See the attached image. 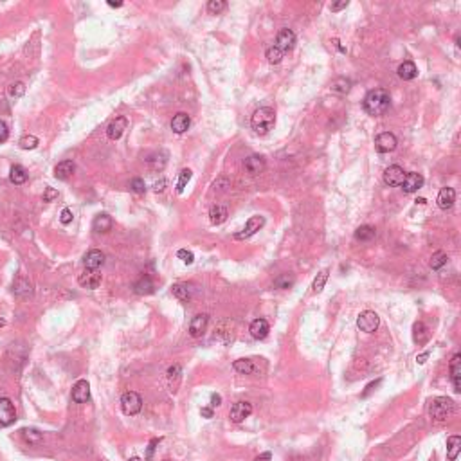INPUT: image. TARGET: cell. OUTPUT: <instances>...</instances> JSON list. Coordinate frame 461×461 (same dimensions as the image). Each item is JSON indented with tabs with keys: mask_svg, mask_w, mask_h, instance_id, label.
<instances>
[{
	"mask_svg": "<svg viewBox=\"0 0 461 461\" xmlns=\"http://www.w3.org/2000/svg\"><path fill=\"white\" fill-rule=\"evenodd\" d=\"M268 330H270V326H268V322L265 319H256V321H252L249 332H251V335L254 339L261 341V339H265L268 335Z\"/></svg>",
	"mask_w": 461,
	"mask_h": 461,
	"instance_id": "obj_23",
	"label": "cell"
},
{
	"mask_svg": "<svg viewBox=\"0 0 461 461\" xmlns=\"http://www.w3.org/2000/svg\"><path fill=\"white\" fill-rule=\"evenodd\" d=\"M292 283H294V278L292 276H288V274H281V276L278 278L276 281H274V287H278V288H288Z\"/></svg>",
	"mask_w": 461,
	"mask_h": 461,
	"instance_id": "obj_45",
	"label": "cell"
},
{
	"mask_svg": "<svg viewBox=\"0 0 461 461\" xmlns=\"http://www.w3.org/2000/svg\"><path fill=\"white\" fill-rule=\"evenodd\" d=\"M251 412H252V405L249 402H236L235 405L231 407L229 418H231V422L240 424V422L245 420V418H247Z\"/></svg>",
	"mask_w": 461,
	"mask_h": 461,
	"instance_id": "obj_11",
	"label": "cell"
},
{
	"mask_svg": "<svg viewBox=\"0 0 461 461\" xmlns=\"http://www.w3.org/2000/svg\"><path fill=\"white\" fill-rule=\"evenodd\" d=\"M159 443V440H152L150 441V445H148V452H146V459L144 461H152V457H153V450H155V445Z\"/></svg>",
	"mask_w": 461,
	"mask_h": 461,
	"instance_id": "obj_52",
	"label": "cell"
},
{
	"mask_svg": "<svg viewBox=\"0 0 461 461\" xmlns=\"http://www.w3.org/2000/svg\"><path fill=\"white\" fill-rule=\"evenodd\" d=\"M375 236H377V231L371 225H360L355 231V240H358V242H371Z\"/></svg>",
	"mask_w": 461,
	"mask_h": 461,
	"instance_id": "obj_34",
	"label": "cell"
},
{
	"mask_svg": "<svg viewBox=\"0 0 461 461\" xmlns=\"http://www.w3.org/2000/svg\"><path fill=\"white\" fill-rule=\"evenodd\" d=\"M177 256L182 259V261H184V263H188V265H191V263L195 261L193 252H191V251H186V249H180V251L177 252Z\"/></svg>",
	"mask_w": 461,
	"mask_h": 461,
	"instance_id": "obj_47",
	"label": "cell"
},
{
	"mask_svg": "<svg viewBox=\"0 0 461 461\" xmlns=\"http://www.w3.org/2000/svg\"><path fill=\"white\" fill-rule=\"evenodd\" d=\"M17 420V411L9 398H0V427H8Z\"/></svg>",
	"mask_w": 461,
	"mask_h": 461,
	"instance_id": "obj_6",
	"label": "cell"
},
{
	"mask_svg": "<svg viewBox=\"0 0 461 461\" xmlns=\"http://www.w3.org/2000/svg\"><path fill=\"white\" fill-rule=\"evenodd\" d=\"M429 461H434V454H432V457H431V459H429Z\"/></svg>",
	"mask_w": 461,
	"mask_h": 461,
	"instance_id": "obj_62",
	"label": "cell"
},
{
	"mask_svg": "<svg viewBox=\"0 0 461 461\" xmlns=\"http://www.w3.org/2000/svg\"><path fill=\"white\" fill-rule=\"evenodd\" d=\"M108 6H110V8H121V6H123V2H112V0H110V2H108Z\"/></svg>",
	"mask_w": 461,
	"mask_h": 461,
	"instance_id": "obj_59",
	"label": "cell"
},
{
	"mask_svg": "<svg viewBox=\"0 0 461 461\" xmlns=\"http://www.w3.org/2000/svg\"><path fill=\"white\" fill-rule=\"evenodd\" d=\"M166 377H168L169 391L177 393L178 384H180V379H182V367L178 366V364H173V366L168 370V373H166Z\"/></svg>",
	"mask_w": 461,
	"mask_h": 461,
	"instance_id": "obj_24",
	"label": "cell"
},
{
	"mask_svg": "<svg viewBox=\"0 0 461 461\" xmlns=\"http://www.w3.org/2000/svg\"><path fill=\"white\" fill-rule=\"evenodd\" d=\"M121 409H123L124 414L133 416L137 412H141L143 409V398H141L139 393L135 391H126L121 396Z\"/></svg>",
	"mask_w": 461,
	"mask_h": 461,
	"instance_id": "obj_4",
	"label": "cell"
},
{
	"mask_svg": "<svg viewBox=\"0 0 461 461\" xmlns=\"http://www.w3.org/2000/svg\"><path fill=\"white\" fill-rule=\"evenodd\" d=\"M90 398V386L86 380H78L72 387V400L76 403H85Z\"/></svg>",
	"mask_w": 461,
	"mask_h": 461,
	"instance_id": "obj_15",
	"label": "cell"
},
{
	"mask_svg": "<svg viewBox=\"0 0 461 461\" xmlns=\"http://www.w3.org/2000/svg\"><path fill=\"white\" fill-rule=\"evenodd\" d=\"M227 209L223 206H213L209 211V220L211 223H214V225H220V223H223L227 220Z\"/></svg>",
	"mask_w": 461,
	"mask_h": 461,
	"instance_id": "obj_33",
	"label": "cell"
},
{
	"mask_svg": "<svg viewBox=\"0 0 461 461\" xmlns=\"http://www.w3.org/2000/svg\"><path fill=\"white\" fill-rule=\"evenodd\" d=\"M396 72H398V76L403 81H411V79H414L418 76V69H416V65L412 62H403Z\"/></svg>",
	"mask_w": 461,
	"mask_h": 461,
	"instance_id": "obj_28",
	"label": "cell"
},
{
	"mask_svg": "<svg viewBox=\"0 0 461 461\" xmlns=\"http://www.w3.org/2000/svg\"><path fill=\"white\" fill-rule=\"evenodd\" d=\"M9 137V130H8V124L4 123V121L0 119V144L6 143Z\"/></svg>",
	"mask_w": 461,
	"mask_h": 461,
	"instance_id": "obj_48",
	"label": "cell"
},
{
	"mask_svg": "<svg viewBox=\"0 0 461 461\" xmlns=\"http://www.w3.org/2000/svg\"><path fill=\"white\" fill-rule=\"evenodd\" d=\"M22 438H24L27 443H33V445H38L41 441V432L38 431V429H22Z\"/></svg>",
	"mask_w": 461,
	"mask_h": 461,
	"instance_id": "obj_36",
	"label": "cell"
},
{
	"mask_svg": "<svg viewBox=\"0 0 461 461\" xmlns=\"http://www.w3.org/2000/svg\"><path fill=\"white\" fill-rule=\"evenodd\" d=\"M251 124H252V130H254L256 133L265 135V133L270 132L272 128H274V124H276V112L272 110L270 107L258 108V110L252 114Z\"/></svg>",
	"mask_w": 461,
	"mask_h": 461,
	"instance_id": "obj_2",
	"label": "cell"
},
{
	"mask_svg": "<svg viewBox=\"0 0 461 461\" xmlns=\"http://www.w3.org/2000/svg\"><path fill=\"white\" fill-rule=\"evenodd\" d=\"M427 357H429V351H427V353H422V355H418V357H416V360H418V362H420V364H424V362H425V358H427Z\"/></svg>",
	"mask_w": 461,
	"mask_h": 461,
	"instance_id": "obj_58",
	"label": "cell"
},
{
	"mask_svg": "<svg viewBox=\"0 0 461 461\" xmlns=\"http://www.w3.org/2000/svg\"><path fill=\"white\" fill-rule=\"evenodd\" d=\"M461 450V438L459 436H450L447 440V459L449 461H456V457L459 456Z\"/></svg>",
	"mask_w": 461,
	"mask_h": 461,
	"instance_id": "obj_30",
	"label": "cell"
},
{
	"mask_svg": "<svg viewBox=\"0 0 461 461\" xmlns=\"http://www.w3.org/2000/svg\"><path fill=\"white\" fill-rule=\"evenodd\" d=\"M348 6H350V2H348V0H342V2H335V4H332L330 6V9H332L334 13H337V11H341V9H346Z\"/></svg>",
	"mask_w": 461,
	"mask_h": 461,
	"instance_id": "obj_51",
	"label": "cell"
},
{
	"mask_svg": "<svg viewBox=\"0 0 461 461\" xmlns=\"http://www.w3.org/2000/svg\"><path fill=\"white\" fill-rule=\"evenodd\" d=\"M207 322H209V315L207 313H198V315L193 317V321L190 325V335L191 337H200L207 328Z\"/></svg>",
	"mask_w": 461,
	"mask_h": 461,
	"instance_id": "obj_16",
	"label": "cell"
},
{
	"mask_svg": "<svg viewBox=\"0 0 461 461\" xmlns=\"http://www.w3.org/2000/svg\"><path fill=\"white\" fill-rule=\"evenodd\" d=\"M379 384H380V380H377V382H371L370 386L366 387V391L362 393V398H366V396L370 395V393L373 391V389H375V387H377V386H379Z\"/></svg>",
	"mask_w": 461,
	"mask_h": 461,
	"instance_id": "obj_54",
	"label": "cell"
},
{
	"mask_svg": "<svg viewBox=\"0 0 461 461\" xmlns=\"http://www.w3.org/2000/svg\"><path fill=\"white\" fill-rule=\"evenodd\" d=\"M79 285H81L83 288H88V290H96V288L101 285V274H99L98 270H86L83 274H79L78 278Z\"/></svg>",
	"mask_w": 461,
	"mask_h": 461,
	"instance_id": "obj_13",
	"label": "cell"
},
{
	"mask_svg": "<svg viewBox=\"0 0 461 461\" xmlns=\"http://www.w3.org/2000/svg\"><path fill=\"white\" fill-rule=\"evenodd\" d=\"M436 202H438V206H440V209H443V211L450 209V207L454 206V202H456V191H454L452 188H443V190L440 191V195H438Z\"/></svg>",
	"mask_w": 461,
	"mask_h": 461,
	"instance_id": "obj_20",
	"label": "cell"
},
{
	"mask_svg": "<svg viewBox=\"0 0 461 461\" xmlns=\"http://www.w3.org/2000/svg\"><path fill=\"white\" fill-rule=\"evenodd\" d=\"M9 96H11L13 99H17V98H22V96L25 94V85L22 81H17V83H13V85H9Z\"/></svg>",
	"mask_w": 461,
	"mask_h": 461,
	"instance_id": "obj_42",
	"label": "cell"
},
{
	"mask_svg": "<svg viewBox=\"0 0 461 461\" xmlns=\"http://www.w3.org/2000/svg\"><path fill=\"white\" fill-rule=\"evenodd\" d=\"M190 124H191L190 115L184 114V112H178V114L171 119V130L175 133H184V132H188Z\"/></svg>",
	"mask_w": 461,
	"mask_h": 461,
	"instance_id": "obj_22",
	"label": "cell"
},
{
	"mask_svg": "<svg viewBox=\"0 0 461 461\" xmlns=\"http://www.w3.org/2000/svg\"><path fill=\"white\" fill-rule=\"evenodd\" d=\"M92 229H94L96 233H108V231L112 229V218L105 213L98 214L94 218V222H92Z\"/></svg>",
	"mask_w": 461,
	"mask_h": 461,
	"instance_id": "obj_31",
	"label": "cell"
},
{
	"mask_svg": "<svg viewBox=\"0 0 461 461\" xmlns=\"http://www.w3.org/2000/svg\"><path fill=\"white\" fill-rule=\"evenodd\" d=\"M270 457H272L270 452H263V454H259V456L256 457L254 461H270Z\"/></svg>",
	"mask_w": 461,
	"mask_h": 461,
	"instance_id": "obj_56",
	"label": "cell"
},
{
	"mask_svg": "<svg viewBox=\"0 0 461 461\" xmlns=\"http://www.w3.org/2000/svg\"><path fill=\"white\" fill-rule=\"evenodd\" d=\"M218 405H222V396L211 395V407H218Z\"/></svg>",
	"mask_w": 461,
	"mask_h": 461,
	"instance_id": "obj_53",
	"label": "cell"
},
{
	"mask_svg": "<svg viewBox=\"0 0 461 461\" xmlns=\"http://www.w3.org/2000/svg\"><path fill=\"white\" fill-rule=\"evenodd\" d=\"M4 326H6V321L4 319H0V328H4Z\"/></svg>",
	"mask_w": 461,
	"mask_h": 461,
	"instance_id": "obj_60",
	"label": "cell"
},
{
	"mask_svg": "<svg viewBox=\"0 0 461 461\" xmlns=\"http://www.w3.org/2000/svg\"><path fill=\"white\" fill-rule=\"evenodd\" d=\"M396 144H398L396 143V137L391 132H384L380 135H377V139H375V148H377L379 153L393 152L396 148Z\"/></svg>",
	"mask_w": 461,
	"mask_h": 461,
	"instance_id": "obj_8",
	"label": "cell"
},
{
	"mask_svg": "<svg viewBox=\"0 0 461 461\" xmlns=\"http://www.w3.org/2000/svg\"><path fill=\"white\" fill-rule=\"evenodd\" d=\"M294 45H296V34H294L292 29H281L276 38L278 49L283 51V53H288V51L294 49Z\"/></svg>",
	"mask_w": 461,
	"mask_h": 461,
	"instance_id": "obj_9",
	"label": "cell"
},
{
	"mask_svg": "<svg viewBox=\"0 0 461 461\" xmlns=\"http://www.w3.org/2000/svg\"><path fill=\"white\" fill-rule=\"evenodd\" d=\"M283 51H280L276 45H272L267 49V60L268 63H272V65H278V63H281V60H283Z\"/></svg>",
	"mask_w": 461,
	"mask_h": 461,
	"instance_id": "obj_40",
	"label": "cell"
},
{
	"mask_svg": "<svg viewBox=\"0 0 461 461\" xmlns=\"http://www.w3.org/2000/svg\"><path fill=\"white\" fill-rule=\"evenodd\" d=\"M60 220H62L63 225L70 223V222H72V211H70V209H63V211H62V216H60Z\"/></svg>",
	"mask_w": 461,
	"mask_h": 461,
	"instance_id": "obj_50",
	"label": "cell"
},
{
	"mask_svg": "<svg viewBox=\"0 0 461 461\" xmlns=\"http://www.w3.org/2000/svg\"><path fill=\"white\" fill-rule=\"evenodd\" d=\"M429 330L427 326L424 325L422 321H416L414 325H412V339H414L416 344H425V342L429 341Z\"/></svg>",
	"mask_w": 461,
	"mask_h": 461,
	"instance_id": "obj_27",
	"label": "cell"
},
{
	"mask_svg": "<svg viewBox=\"0 0 461 461\" xmlns=\"http://www.w3.org/2000/svg\"><path fill=\"white\" fill-rule=\"evenodd\" d=\"M191 169H182L180 171V175H178V182H177V191L178 193H182L184 191V188L188 186V182L191 180Z\"/></svg>",
	"mask_w": 461,
	"mask_h": 461,
	"instance_id": "obj_41",
	"label": "cell"
},
{
	"mask_svg": "<svg viewBox=\"0 0 461 461\" xmlns=\"http://www.w3.org/2000/svg\"><path fill=\"white\" fill-rule=\"evenodd\" d=\"M447 259H449V258H447V254H445V252L438 251V252H434V254H432L429 265H431L432 270H440V268L443 267L445 263H447Z\"/></svg>",
	"mask_w": 461,
	"mask_h": 461,
	"instance_id": "obj_38",
	"label": "cell"
},
{
	"mask_svg": "<svg viewBox=\"0 0 461 461\" xmlns=\"http://www.w3.org/2000/svg\"><path fill=\"white\" fill-rule=\"evenodd\" d=\"M403 178H405V171L402 166L393 164L384 171V182L387 186H402Z\"/></svg>",
	"mask_w": 461,
	"mask_h": 461,
	"instance_id": "obj_10",
	"label": "cell"
},
{
	"mask_svg": "<svg viewBox=\"0 0 461 461\" xmlns=\"http://www.w3.org/2000/svg\"><path fill=\"white\" fill-rule=\"evenodd\" d=\"M452 412H454V402L450 398H447V396H438L429 405V414H431V418L434 422L447 420Z\"/></svg>",
	"mask_w": 461,
	"mask_h": 461,
	"instance_id": "obj_3",
	"label": "cell"
},
{
	"mask_svg": "<svg viewBox=\"0 0 461 461\" xmlns=\"http://www.w3.org/2000/svg\"><path fill=\"white\" fill-rule=\"evenodd\" d=\"M153 290H155V285H153L150 276H143L141 280L135 281V285H133V292L139 294V296H148V294H152Z\"/></svg>",
	"mask_w": 461,
	"mask_h": 461,
	"instance_id": "obj_25",
	"label": "cell"
},
{
	"mask_svg": "<svg viewBox=\"0 0 461 461\" xmlns=\"http://www.w3.org/2000/svg\"><path fill=\"white\" fill-rule=\"evenodd\" d=\"M328 274H330V270L328 268H325V270H321L315 276V280H313V283H312V292L313 294L322 292V288H325L326 281H328Z\"/></svg>",
	"mask_w": 461,
	"mask_h": 461,
	"instance_id": "obj_35",
	"label": "cell"
},
{
	"mask_svg": "<svg viewBox=\"0 0 461 461\" xmlns=\"http://www.w3.org/2000/svg\"><path fill=\"white\" fill-rule=\"evenodd\" d=\"M130 461H143V459H141V457H132Z\"/></svg>",
	"mask_w": 461,
	"mask_h": 461,
	"instance_id": "obj_61",
	"label": "cell"
},
{
	"mask_svg": "<svg viewBox=\"0 0 461 461\" xmlns=\"http://www.w3.org/2000/svg\"><path fill=\"white\" fill-rule=\"evenodd\" d=\"M18 144H20L22 150H34L38 146V139L34 135H24Z\"/></svg>",
	"mask_w": 461,
	"mask_h": 461,
	"instance_id": "obj_44",
	"label": "cell"
},
{
	"mask_svg": "<svg viewBox=\"0 0 461 461\" xmlns=\"http://www.w3.org/2000/svg\"><path fill=\"white\" fill-rule=\"evenodd\" d=\"M126 128H128V119H126V117H115V119L112 121V123L108 124V128H107L108 139H110V141L121 139Z\"/></svg>",
	"mask_w": 461,
	"mask_h": 461,
	"instance_id": "obj_12",
	"label": "cell"
},
{
	"mask_svg": "<svg viewBox=\"0 0 461 461\" xmlns=\"http://www.w3.org/2000/svg\"><path fill=\"white\" fill-rule=\"evenodd\" d=\"M9 180H11L13 184H17V186L24 184V182L27 180V171H25L24 166H20V164L13 166L11 171H9Z\"/></svg>",
	"mask_w": 461,
	"mask_h": 461,
	"instance_id": "obj_32",
	"label": "cell"
},
{
	"mask_svg": "<svg viewBox=\"0 0 461 461\" xmlns=\"http://www.w3.org/2000/svg\"><path fill=\"white\" fill-rule=\"evenodd\" d=\"M424 186V177L420 173H405V178L402 182L403 193H414Z\"/></svg>",
	"mask_w": 461,
	"mask_h": 461,
	"instance_id": "obj_14",
	"label": "cell"
},
{
	"mask_svg": "<svg viewBox=\"0 0 461 461\" xmlns=\"http://www.w3.org/2000/svg\"><path fill=\"white\" fill-rule=\"evenodd\" d=\"M13 292L18 297H29L33 294V288H31V283L24 276H18L15 280V285H13Z\"/></svg>",
	"mask_w": 461,
	"mask_h": 461,
	"instance_id": "obj_26",
	"label": "cell"
},
{
	"mask_svg": "<svg viewBox=\"0 0 461 461\" xmlns=\"http://www.w3.org/2000/svg\"><path fill=\"white\" fill-rule=\"evenodd\" d=\"M164 186H166V180H164V178H162L161 182H155V186H153V190H155L157 193H159V191H162V190H164Z\"/></svg>",
	"mask_w": 461,
	"mask_h": 461,
	"instance_id": "obj_57",
	"label": "cell"
},
{
	"mask_svg": "<svg viewBox=\"0 0 461 461\" xmlns=\"http://www.w3.org/2000/svg\"><path fill=\"white\" fill-rule=\"evenodd\" d=\"M171 292H173V296L180 301H188L191 297V292H190V288H188V285H173Z\"/></svg>",
	"mask_w": 461,
	"mask_h": 461,
	"instance_id": "obj_39",
	"label": "cell"
},
{
	"mask_svg": "<svg viewBox=\"0 0 461 461\" xmlns=\"http://www.w3.org/2000/svg\"><path fill=\"white\" fill-rule=\"evenodd\" d=\"M389 105H391V98H389V92L384 88H373L364 98V110L373 117L386 114Z\"/></svg>",
	"mask_w": 461,
	"mask_h": 461,
	"instance_id": "obj_1",
	"label": "cell"
},
{
	"mask_svg": "<svg viewBox=\"0 0 461 461\" xmlns=\"http://www.w3.org/2000/svg\"><path fill=\"white\" fill-rule=\"evenodd\" d=\"M233 367H235L238 373H243V375H254L256 371H258V367H256L252 358H240V360H235Z\"/></svg>",
	"mask_w": 461,
	"mask_h": 461,
	"instance_id": "obj_29",
	"label": "cell"
},
{
	"mask_svg": "<svg viewBox=\"0 0 461 461\" xmlns=\"http://www.w3.org/2000/svg\"><path fill=\"white\" fill-rule=\"evenodd\" d=\"M166 461H169V459H166Z\"/></svg>",
	"mask_w": 461,
	"mask_h": 461,
	"instance_id": "obj_63",
	"label": "cell"
},
{
	"mask_svg": "<svg viewBox=\"0 0 461 461\" xmlns=\"http://www.w3.org/2000/svg\"><path fill=\"white\" fill-rule=\"evenodd\" d=\"M450 379L454 384V391H461V355L456 353L450 360Z\"/></svg>",
	"mask_w": 461,
	"mask_h": 461,
	"instance_id": "obj_18",
	"label": "cell"
},
{
	"mask_svg": "<svg viewBox=\"0 0 461 461\" xmlns=\"http://www.w3.org/2000/svg\"><path fill=\"white\" fill-rule=\"evenodd\" d=\"M225 8H227V4L223 0H209V4H207V11H209L211 15H220Z\"/></svg>",
	"mask_w": 461,
	"mask_h": 461,
	"instance_id": "obj_43",
	"label": "cell"
},
{
	"mask_svg": "<svg viewBox=\"0 0 461 461\" xmlns=\"http://www.w3.org/2000/svg\"><path fill=\"white\" fill-rule=\"evenodd\" d=\"M379 325H380L379 315H377L375 312H371V310H366V312H362L360 315H358V319H357L358 330H360V332H366V334H373V332H377Z\"/></svg>",
	"mask_w": 461,
	"mask_h": 461,
	"instance_id": "obj_5",
	"label": "cell"
},
{
	"mask_svg": "<svg viewBox=\"0 0 461 461\" xmlns=\"http://www.w3.org/2000/svg\"><path fill=\"white\" fill-rule=\"evenodd\" d=\"M265 225V218L263 216H259V214H256V216H251V218L247 220V223H245V227H243L242 233H238V235L235 236L236 240H247L251 238L252 235H256L261 227Z\"/></svg>",
	"mask_w": 461,
	"mask_h": 461,
	"instance_id": "obj_7",
	"label": "cell"
},
{
	"mask_svg": "<svg viewBox=\"0 0 461 461\" xmlns=\"http://www.w3.org/2000/svg\"><path fill=\"white\" fill-rule=\"evenodd\" d=\"M83 261H85L86 270H98V268L105 263V254L101 251H98V249H92V251L86 252Z\"/></svg>",
	"mask_w": 461,
	"mask_h": 461,
	"instance_id": "obj_17",
	"label": "cell"
},
{
	"mask_svg": "<svg viewBox=\"0 0 461 461\" xmlns=\"http://www.w3.org/2000/svg\"><path fill=\"white\" fill-rule=\"evenodd\" d=\"M200 414L204 416V418H213V409H211V407H202Z\"/></svg>",
	"mask_w": 461,
	"mask_h": 461,
	"instance_id": "obj_55",
	"label": "cell"
},
{
	"mask_svg": "<svg viewBox=\"0 0 461 461\" xmlns=\"http://www.w3.org/2000/svg\"><path fill=\"white\" fill-rule=\"evenodd\" d=\"M243 166L247 169L251 175H259V173L265 169V159L261 155H249L245 161H243Z\"/></svg>",
	"mask_w": 461,
	"mask_h": 461,
	"instance_id": "obj_19",
	"label": "cell"
},
{
	"mask_svg": "<svg viewBox=\"0 0 461 461\" xmlns=\"http://www.w3.org/2000/svg\"><path fill=\"white\" fill-rule=\"evenodd\" d=\"M54 198H58V191L53 188H47L45 193H43V202H53Z\"/></svg>",
	"mask_w": 461,
	"mask_h": 461,
	"instance_id": "obj_49",
	"label": "cell"
},
{
	"mask_svg": "<svg viewBox=\"0 0 461 461\" xmlns=\"http://www.w3.org/2000/svg\"><path fill=\"white\" fill-rule=\"evenodd\" d=\"M74 169H76V166L72 161H62V162H58L56 168H54V177H56L58 180H67V178L72 177Z\"/></svg>",
	"mask_w": 461,
	"mask_h": 461,
	"instance_id": "obj_21",
	"label": "cell"
},
{
	"mask_svg": "<svg viewBox=\"0 0 461 461\" xmlns=\"http://www.w3.org/2000/svg\"><path fill=\"white\" fill-rule=\"evenodd\" d=\"M130 188H132V191L137 195H143L144 191H146V184H144L143 178H133V180L130 182Z\"/></svg>",
	"mask_w": 461,
	"mask_h": 461,
	"instance_id": "obj_46",
	"label": "cell"
},
{
	"mask_svg": "<svg viewBox=\"0 0 461 461\" xmlns=\"http://www.w3.org/2000/svg\"><path fill=\"white\" fill-rule=\"evenodd\" d=\"M350 79H346V78H339V79H335L334 81V85H332V90L335 92V94H341V96H344V94H348L350 92Z\"/></svg>",
	"mask_w": 461,
	"mask_h": 461,
	"instance_id": "obj_37",
	"label": "cell"
}]
</instances>
